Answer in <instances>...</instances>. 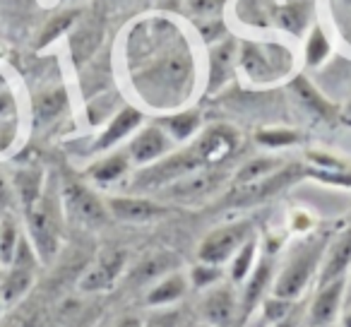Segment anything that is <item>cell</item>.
<instances>
[{
    "mask_svg": "<svg viewBox=\"0 0 351 327\" xmlns=\"http://www.w3.org/2000/svg\"><path fill=\"white\" fill-rule=\"evenodd\" d=\"M311 25V3L306 0H287V3H274L272 10V27L287 32V34L301 36Z\"/></svg>",
    "mask_w": 351,
    "mask_h": 327,
    "instance_id": "d6986e66",
    "label": "cell"
},
{
    "mask_svg": "<svg viewBox=\"0 0 351 327\" xmlns=\"http://www.w3.org/2000/svg\"><path fill=\"white\" fill-rule=\"evenodd\" d=\"M339 317H341V327H351V303H346Z\"/></svg>",
    "mask_w": 351,
    "mask_h": 327,
    "instance_id": "60d3db41",
    "label": "cell"
},
{
    "mask_svg": "<svg viewBox=\"0 0 351 327\" xmlns=\"http://www.w3.org/2000/svg\"><path fill=\"white\" fill-rule=\"evenodd\" d=\"M239 68L255 84H269L284 80L293 68V56L279 44L243 41L239 44Z\"/></svg>",
    "mask_w": 351,
    "mask_h": 327,
    "instance_id": "3957f363",
    "label": "cell"
},
{
    "mask_svg": "<svg viewBox=\"0 0 351 327\" xmlns=\"http://www.w3.org/2000/svg\"><path fill=\"white\" fill-rule=\"evenodd\" d=\"M145 327H188L186 317L178 308H154L149 317L145 320Z\"/></svg>",
    "mask_w": 351,
    "mask_h": 327,
    "instance_id": "d590c367",
    "label": "cell"
},
{
    "mask_svg": "<svg viewBox=\"0 0 351 327\" xmlns=\"http://www.w3.org/2000/svg\"><path fill=\"white\" fill-rule=\"evenodd\" d=\"M191 289V282H188V274L183 272H169L164 277H159L145 293V306H149L152 311L154 308H171L178 301H183V296Z\"/></svg>",
    "mask_w": 351,
    "mask_h": 327,
    "instance_id": "9a60e30c",
    "label": "cell"
},
{
    "mask_svg": "<svg viewBox=\"0 0 351 327\" xmlns=\"http://www.w3.org/2000/svg\"><path fill=\"white\" fill-rule=\"evenodd\" d=\"M12 113H15V99L10 92L0 89V116H12Z\"/></svg>",
    "mask_w": 351,
    "mask_h": 327,
    "instance_id": "f35d334b",
    "label": "cell"
},
{
    "mask_svg": "<svg viewBox=\"0 0 351 327\" xmlns=\"http://www.w3.org/2000/svg\"><path fill=\"white\" fill-rule=\"evenodd\" d=\"M274 327H293V320H287V322H282V325H274Z\"/></svg>",
    "mask_w": 351,
    "mask_h": 327,
    "instance_id": "7bdbcfd3",
    "label": "cell"
},
{
    "mask_svg": "<svg viewBox=\"0 0 351 327\" xmlns=\"http://www.w3.org/2000/svg\"><path fill=\"white\" fill-rule=\"evenodd\" d=\"M108 215L118 221H128V224H145V221L159 219V217L169 215V207L159 205L147 197H130V195H118L106 200Z\"/></svg>",
    "mask_w": 351,
    "mask_h": 327,
    "instance_id": "7c38bea8",
    "label": "cell"
},
{
    "mask_svg": "<svg viewBox=\"0 0 351 327\" xmlns=\"http://www.w3.org/2000/svg\"><path fill=\"white\" fill-rule=\"evenodd\" d=\"M202 317H205V325L210 327H229L236 320L241 311L239 293H236L234 284L229 279H224L217 287L207 289L205 296H202Z\"/></svg>",
    "mask_w": 351,
    "mask_h": 327,
    "instance_id": "ba28073f",
    "label": "cell"
},
{
    "mask_svg": "<svg viewBox=\"0 0 351 327\" xmlns=\"http://www.w3.org/2000/svg\"><path fill=\"white\" fill-rule=\"evenodd\" d=\"M221 181H224V178H221L219 173L195 171V173H191V176L181 178V181L166 186V195L176 197V200H183V202H193V200H200V197H207L210 193H215Z\"/></svg>",
    "mask_w": 351,
    "mask_h": 327,
    "instance_id": "ac0fdd59",
    "label": "cell"
},
{
    "mask_svg": "<svg viewBox=\"0 0 351 327\" xmlns=\"http://www.w3.org/2000/svg\"><path fill=\"white\" fill-rule=\"evenodd\" d=\"M337 3H341V5H351V0H337Z\"/></svg>",
    "mask_w": 351,
    "mask_h": 327,
    "instance_id": "f6af8a7d",
    "label": "cell"
},
{
    "mask_svg": "<svg viewBox=\"0 0 351 327\" xmlns=\"http://www.w3.org/2000/svg\"><path fill=\"white\" fill-rule=\"evenodd\" d=\"M291 313H293V303L291 301L269 293V296L258 306V322H260V327L282 325V322L291 320Z\"/></svg>",
    "mask_w": 351,
    "mask_h": 327,
    "instance_id": "f1b7e54d",
    "label": "cell"
},
{
    "mask_svg": "<svg viewBox=\"0 0 351 327\" xmlns=\"http://www.w3.org/2000/svg\"><path fill=\"white\" fill-rule=\"evenodd\" d=\"M0 282H3V272H0Z\"/></svg>",
    "mask_w": 351,
    "mask_h": 327,
    "instance_id": "c3c4849f",
    "label": "cell"
},
{
    "mask_svg": "<svg viewBox=\"0 0 351 327\" xmlns=\"http://www.w3.org/2000/svg\"><path fill=\"white\" fill-rule=\"evenodd\" d=\"M258 250H260L258 236H253V239L241 245V250L229 263V274H226V279H229L231 284H243L245 279H248V274L253 272V267L258 265Z\"/></svg>",
    "mask_w": 351,
    "mask_h": 327,
    "instance_id": "484cf974",
    "label": "cell"
},
{
    "mask_svg": "<svg viewBox=\"0 0 351 327\" xmlns=\"http://www.w3.org/2000/svg\"><path fill=\"white\" fill-rule=\"evenodd\" d=\"M224 279H226V274L221 272V267L205 265V263H197L195 267L191 269V274H188V282H191V287H195L197 291H207V289L221 284Z\"/></svg>",
    "mask_w": 351,
    "mask_h": 327,
    "instance_id": "d6a6232c",
    "label": "cell"
},
{
    "mask_svg": "<svg viewBox=\"0 0 351 327\" xmlns=\"http://www.w3.org/2000/svg\"><path fill=\"white\" fill-rule=\"evenodd\" d=\"M284 169V161L277 159V156H258V159H250L248 164L239 169L236 173V186H248V183L255 181H263V178L272 176V173L282 171Z\"/></svg>",
    "mask_w": 351,
    "mask_h": 327,
    "instance_id": "83f0119b",
    "label": "cell"
},
{
    "mask_svg": "<svg viewBox=\"0 0 351 327\" xmlns=\"http://www.w3.org/2000/svg\"><path fill=\"white\" fill-rule=\"evenodd\" d=\"M128 267V253L125 250H104L77 279V289L84 293H101L108 291L118 279L123 277Z\"/></svg>",
    "mask_w": 351,
    "mask_h": 327,
    "instance_id": "8992f818",
    "label": "cell"
},
{
    "mask_svg": "<svg viewBox=\"0 0 351 327\" xmlns=\"http://www.w3.org/2000/svg\"><path fill=\"white\" fill-rule=\"evenodd\" d=\"M56 188H44L41 197L27 207V239L34 245L41 263H51L60 248L63 231V200Z\"/></svg>",
    "mask_w": 351,
    "mask_h": 327,
    "instance_id": "7a4b0ae2",
    "label": "cell"
},
{
    "mask_svg": "<svg viewBox=\"0 0 351 327\" xmlns=\"http://www.w3.org/2000/svg\"><path fill=\"white\" fill-rule=\"evenodd\" d=\"M346 113L351 116V97H349V104H346Z\"/></svg>",
    "mask_w": 351,
    "mask_h": 327,
    "instance_id": "bcb514c9",
    "label": "cell"
},
{
    "mask_svg": "<svg viewBox=\"0 0 351 327\" xmlns=\"http://www.w3.org/2000/svg\"><path fill=\"white\" fill-rule=\"evenodd\" d=\"M298 173L296 167H284L282 171L272 173V176L263 178V181H255V183H248V186H236L234 193L229 197V205H255V202H263L267 200L269 195L279 193L293 176Z\"/></svg>",
    "mask_w": 351,
    "mask_h": 327,
    "instance_id": "5bb4252c",
    "label": "cell"
},
{
    "mask_svg": "<svg viewBox=\"0 0 351 327\" xmlns=\"http://www.w3.org/2000/svg\"><path fill=\"white\" fill-rule=\"evenodd\" d=\"M197 32L200 36L207 41V44H219L221 39H226V25L221 22V17H215V20H202L197 22Z\"/></svg>",
    "mask_w": 351,
    "mask_h": 327,
    "instance_id": "8d00e7d4",
    "label": "cell"
},
{
    "mask_svg": "<svg viewBox=\"0 0 351 327\" xmlns=\"http://www.w3.org/2000/svg\"><path fill=\"white\" fill-rule=\"evenodd\" d=\"M173 147V140L164 132L159 123L145 125L135 132V137L128 145V156L137 167H152L159 159H164Z\"/></svg>",
    "mask_w": 351,
    "mask_h": 327,
    "instance_id": "9c48e42d",
    "label": "cell"
},
{
    "mask_svg": "<svg viewBox=\"0 0 351 327\" xmlns=\"http://www.w3.org/2000/svg\"><path fill=\"white\" fill-rule=\"evenodd\" d=\"M346 303H351V272L349 277H346V298H344V306Z\"/></svg>",
    "mask_w": 351,
    "mask_h": 327,
    "instance_id": "b9f144b4",
    "label": "cell"
},
{
    "mask_svg": "<svg viewBox=\"0 0 351 327\" xmlns=\"http://www.w3.org/2000/svg\"><path fill=\"white\" fill-rule=\"evenodd\" d=\"M239 142H241V137L234 128L215 125V128H207L193 145L200 152L205 167H215V164H221V161L229 159V156L239 149Z\"/></svg>",
    "mask_w": 351,
    "mask_h": 327,
    "instance_id": "8fae6325",
    "label": "cell"
},
{
    "mask_svg": "<svg viewBox=\"0 0 351 327\" xmlns=\"http://www.w3.org/2000/svg\"><path fill=\"white\" fill-rule=\"evenodd\" d=\"M351 272V224L344 231H339L332 243H327L325 258L320 265V274H317V284H330L337 279H346Z\"/></svg>",
    "mask_w": 351,
    "mask_h": 327,
    "instance_id": "4fadbf2b",
    "label": "cell"
},
{
    "mask_svg": "<svg viewBox=\"0 0 351 327\" xmlns=\"http://www.w3.org/2000/svg\"><path fill=\"white\" fill-rule=\"evenodd\" d=\"M140 125H142V113L132 106H123L121 111L108 121V125L104 128L101 135L97 137V142H94V152L113 149L118 142H123L128 135H132Z\"/></svg>",
    "mask_w": 351,
    "mask_h": 327,
    "instance_id": "e0dca14e",
    "label": "cell"
},
{
    "mask_svg": "<svg viewBox=\"0 0 351 327\" xmlns=\"http://www.w3.org/2000/svg\"><path fill=\"white\" fill-rule=\"evenodd\" d=\"M130 156H128V149L125 152H111L108 156L104 159L94 161L92 167L87 169V176L97 183H113L118 178H123L130 169Z\"/></svg>",
    "mask_w": 351,
    "mask_h": 327,
    "instance_id": "7402d4cb",
    "label": "cell"
},
{
    "mask_svg": "<svg viewBox=\"0 0 351 327\" xmlns=\"http://www.w3.org/2000/svg\"><path fill=\"white\" fill-rule=\"evenodd\" d=\"M277 0H236L234 12L241 25L250 29H269L272 27V10Z\"/></svg>",
    "mask_w": 351,
    "mask_h": 327,
    "instance_id": "44dd1931",
    "label": "cell"
},
{
    "mask_svg": "<svg viewBox=\"0 0 351 327\" xmlns=\"http://www.w3.org/2000/svg\"><path fill=\"white\" fill-rule=\"evenodd\" d=\"M60 200H63L65 210L84 226H104L111 219L106 200H101L87 183L73 176H65L60 181Z\"/></svg>",
    "mask_w": 351,
    "mask_h": 327,
    "instance_id": "5b68a950",
    "label": "cell"
},
{
    "mask_svg": "<svg viewBox=\"0 0 351 327\" xmlns=\"http://www.w3.org/2000/svg\"><path fill=\"white\" fill-rule=\"evenodd\" d=\"M236 63H239V41L226 36V39H221L219 44L212 46V51H210V92L221 89L231 77H234Z\"/></svg>",
    "mask_w": 351,
    "mask_h": 327,
    "instance_id": "2e32d148",
    "label": "cell"
},
{
    "mask_svg": "<svg viewBox=\"0 0 351 327\" xmlns=\"http://www.w3.org/2000/svg\"><path fill=\"white\" fill-rule=\"evenodd\" d=\"M344 36H346V41L351 44V29H346V32H344Z\"/></svg>",
    "mask_w": 351,
    "mask_h": 327,
    "instance_id": "ee69618b",
    "label": "cell"
},
{
    "mask_svg": "<svg viewBox=\"0 0 351 327\" xmlns=\"http://www.w3.org/2000/svg\"><path fill=\"white\" fill-rule=\"evenodd\" d=\"M344 298L346 279H337V282L317 287L306 313V327H332L344 311Z\"/></svg>",
    "mask_w": 351,
    "mask_h": 327,
    "instance_id": "52a82bcc",
    "label": "cell"
},
{
    "mask_svg": "<svg viewBox=\"0 0 351 327\" xmlns=\"http://www.w3.org/2000/svg\"><path fill=\"white\" fill-rule=\"evenodd\" d=\"M274 274H277L274 263L269 258H263V260H258V265H255L253 272L248 274V279L241 284L243 289H241L239 303H241V313H243L245 317L253 315L260 303L272 293Z\"/></svg>",
    "mask_w": 351,
    "mask_h": 327,
    "instance_id": "30bf717a",
    "label": "cell"
},
{
    "mask_svg": "<svg viewBox=\"0 0 351 327\" xmlns=\"http://www.w3.org/2000/svg\"><path fill=\"white\" fill-rule=\"evenodd\" d=\"M330 51H332L330 39H327L325 32L315 25L306 39V63L311 65V68H317V65H322L330 58Z\"/></svg>",
    "mask_w": 351,
    "mask_h": 327,
    "instance_id": "1f68e13d",
    "label": "cell"
},
{
    "mask_svg": "<svg viewBox=\"0 0 351 327\" xmlns=\"http://www.w3.org/2000/svg\"><path fill=\"white\" fill-rule=\"evenodd\" d=\"M255 140L265 147H272V149H282V147H291L298 142V132L284 130V128H269V130H260L255 135Z\"/></svg>",
    "mask_w": 351,
    "mask_h": 327,
    "instance_id": "e575fe53",
    "label": "cell"
},
{
    "mask_svg": "<svg viewBox=\"0 0 351 327\" xmlns=\"http://www.w3.org/2000/svg\"><path fill=\"white\" fill-rule=\"evenodd\" d=\"M116 327H145V322H142L140 317H135V315H125L123 320L116 322Z\"/></svg>",
    "mask_w": 351,
    "mask_h": 327,
    "instance_id": "ab89813d",
    "label": "cell"
},
{
    "mask_svg": "<svg viewBox=\"0 0 351 327\" xmlns=\"http://www.w3.org/2000/svg\"><path fill=\"white\" fill-rule=\"evenodd\" d=\"M70 99H68V92L63 87H53V89H46L41 92L39 97L34 99V116L36 121L41 123H51L60 116V113L68 108Z\"/></svg>",
    "mask_w": 351,
    "mask_h": 327,
    "instance_id": "4316f807",
    "label": "cell"
},
{
    "mask_svg": "<svg viewBox=\"0 0 351 327\" xmlns=\"http://www.w3.org/2000/svg\"><path fill=\"white\" fill-rule=\"evenodd\" d=\"M291 92H293V97H296L298 101L308 108V111L315 113L317 118H327V121L335 118V106H332V104L327 101V99L322 97V94L317 92V89L313 87L306 77H301V75L293 77L291 80Z\"/></svg>",
    "mask_w": 351,
    "mask_h": 327,
    "instance_id": "603a6c76",
    "label": "cell"
},
{
    "mask_svg": "<svg viewBox=\"0 0 351 327\" xmlns=\"http://www.w3.org/2000/svg\"><path fill=\"white\" fill-rule=\"evenodd\" d=\"M20 229H17V221L12 217H5L0 221V269L10 267L12 260H15L17 245H20Z\"/></svg>",
    "mask_w": 351,
    "mask_h": 327,
    "instance_id": "4dcf8cb0",
    "label": "cell"
},
{
    "mask_svg": "<svg viewBox=\"0 0 351 327\" xmlns=\"http://www.w3.org/2000/svg\"><path fill=\"white\" fill-rule=\"evenodd\" d=\"M197 327H210V325H197Z\"/></svg>",
    "mask_w": 351,
    "mask_h": 327,
    "instance_id": "681fc988",
    "label": "cell"
},
{
    "mask_svg": "<svg viewBox=\"0 0 351 327\" xmlns=\"http://www.w3.org/2000/svg\"><path fill=\"white\" fill-rule=\"evenodd\" d=\"M77 20H80V10H63V12H58V15H53L44 25V29H41L39 39H36V49H46V46L53 44L56 39L68 34Z\"/></svg>",
    "mask_w": 351,
    "mask_h": 327,
    "instance_id": "f546056e",
    "label": "cell"
},
{
    "mask_svg": "<svg viewBox=\"0 0 351 327\" xmlns=\"http://www.w3.org/2000/svg\"><path fill=\"white\" fill-rule=\"evenodd\" d=\"M325 248H327L325 239H308L303 243L293 245L291 255L284 260V265L274 274V284H272L274 296L296 303L308 291V287H313V282L320 274Z\"/></svg>",
    "mask_w": 351,
    "mask_h": 327,
    "instance_id": "6da1fadb",
    "label": "cell"
},
{
    "mask_svg": "<svg viewBox=\"0 0 351 327\" xmlns=\"http://www.w3.org/2000/svg\"><path fill=\"white\" fill-rule=\"evenodd\" d=\"M104 41V27L101 25H80L73 27L70 32V56H73L75 65H84L94 53L99 51Z\"/></svg>",
    "mask_w": 351,
    "mask_h": 327,
    "instance_id": "ffe728a7",
    "label": "cell"
},
{
    "mask_svg": "<svg viewBox=\"0 0 351 327\" xmlns=\"http://www.w3.org/2000/svg\"><path fill=\"white\" fill-rule=\"evenodd\" d=\"M12 191H15V197L25 210L32 207L44 193V171L41 169H22V171H17L15 178H12Z\"/></svg>",
    "mask_w": 351,
    "mask_h": 327,
    "instance_id": "cb8c5ba5",
    "label": "cell"
},
{
    "mask_svg": "<svg viewBox=\"0 0 351 327\" xmlns=\"http://www.w3.org/2000/svg\"><path fill=\"white\" fill-rule=\"evenodd\" d=\"M226 3H229V0H183V5H186V10L191 12L195 22L221 17Z\"/></svg>",
    "mask_w": 351,
    "mask_h": 327,
    "instance_id": "836d02e7",
    "label": "cell"
},
{
    "mask_svg": "<svg viewBox=\"0 0 351 327\" xmlns=\"http://www.w3.org/2000/svg\"><path fill=\"white\" fill-rule=\"evenodd\" d=\"M200 111H181L173 113V116H166L159 121V125L164 128V132L171 137L173 142H186L200 130Z\"/></svg>",
    "mask_w": 351,
    "mask_h": 327,
    "instance_id": "d4e9b609",
    "label": "cell"
},
{
    "mask_svg": "<svg viewBox=\"0 0 351 327\" xmlns=\"http://www.w3.org/2000/svg\"><path fill=\"white\" fill-rule=\"evenodd\" d=\"M3 308H5V303H3V296H0V311H3Z\"/></svg>",
    "mask_w": 351,
    "mask_h": 327,
    "instance_id": "7dc6e473",
    "label": "cell"
},
{
    "mask_svg": "<svg viewBox=\"0 0 351 327\" xmlns=\"http://www.w3.org/2000/svg\"><path fill=\"white\" fill-rule=\"evenodd\" d=\"M15 191H12V183L8 181V176L0 171V210H10L15 205Z\"/></svg>",
    "mask_w": 351,
    "mask_h": 327,
    "instance_id": "74e56055",
    "label": "cell"
},
{
    "mask_svg": "<svg viewBox=\"0 0 351 327\" xmlns=\"http://www.w3.org/2000/svg\"><path fill=\"white\" fill-rule=\"evenodd\" d=\"M255 236L253 221H231V224L217 226L202 239L200 248H197V260L205 265H215V267H224L231 263L241 245Z\"/></svg>",
    "mask_w": 351,
    "mask_h": 327,
    "instance_id": "277c9868",
    "label": "cell"
}]
</instances>
